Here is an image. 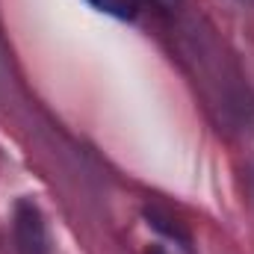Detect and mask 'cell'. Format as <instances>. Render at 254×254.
<instances>
[{
	"label": "cell",
	"instance_id": "1",
	"mask_svg": "<svg viewBox=\"0 0 254 254\" xmlns=\"http://www.w3.org/2000/svg\"><path fill=\"white\" fill-rule=\"evenodd\" d=\"M12 228L21 254H48V228L33 201H18Z\"/></svg>",
	"mask_w": 254,
	"mask_h": 254
},
{
	"label": "cell",
	"instance_id": "2",
	"mask_svg": "<svg viewBox=\"0 0 254 254\" xmlns=\"http://www.w3.org/2000/svg\"><path fill=\"white\" fill-rule=\"evenodd\" d=\"M95 9H101L104 15L122 18V21H133L136 18V0H89Z\"/></svg>",
	"mask_w": 254,
	"mask_h": 254
}]
</instances>
